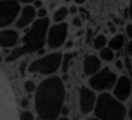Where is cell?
Listing matches in <instances>:
<instances>
[{
    "label": "cell",
    "instance_id": "cell-32",
    "mask_svg": "<svg viewBox=\"0 0 132 120\" xmlns=\"http://www.w3.org/2000/svg\"><path fill=\"white\" fill-rule=\"evenodd\" d=\"M61 114L63 115H67L69 114V109L67 107H63V109H62V111H61Z\"/></svg>",
    "mask_w": 132,
    "mask_h": 120
},
{
    "label": "cell",
    "instance_id": "cell-12",
    "mask_svg": "<svg viewBox=\"0 0 132 120\" xmlns=\"http://www.w3.org/2000/svg\"><path fill=\"white\" fill-rule=\"evenodd\" d=\"M36 10L32 6H26L22 11L20 18L16 22V27L23 28L33 22L36 17Z\"/></svg>",
    "mask_w": 132,
    "mask_h": 120
},
{
    "label": "cell",
    "instance_id": "cell-23",
    "mask_svg": "<svg viewBox=\"0 0 132 120\" xmlns=\"http://www.w3.org/2000/svg\"><path fill=\"white\" fill-rule=\"evenodd\" d=\"M72 23H73V26H77V27H81V25H82L80 17H74L73 20H72Z\"/></svg>",
    "mask_w": 132,
    "mask_h": 120
},
{
    "label": "cell",
    "instance_id": "cell-31",
    "mask_svg": "<svg viewBox=\"0 0 132 120\" xmlns=\"http://www.w3.org/2000/svg\"><path fill=\"white\" fill-rule=\"evenodd\" d=\"M128 12H129V18L132 20V0H130V4L128 7Z\"/></svg>",
    "mask_w": 132,
    "mask_h": 120
},
{
    "label": "cell",
    "instance_id": "cell-14",
    "mask_svg": "<svg viewBox=\"0 0 132 120\" xmlns=\"http://www.w3.org/2000/svg\"><path fill=\"white\" fill-rule=\"evenodd\" d=\"M125 37L122 34H117L108 42V45L112 51H120L125 45Z\"/></svg>",
    "mask_w": 132,
    "mask_h": 120
},
{
    "label": "cell",
    "instance_id": "cell-3",
    "mask_svg": "<svg viewBox=\"0 0 132 120\" xmlns=\"http://www.w3.org/2000/svg\"><path fill=\"white\" fill-rule=\"evenodd\" d=\"M95 115L99 120H124L126 108L121 101L109 93H102L97 97L95 105Z\"/></svg>",
    "mask_w": 132,
    "mask_h": 120
},
{
    "label": "cell",
    "instance_id": "cell-37",
    "mask_svg": "<svg viewBox=\"0 0 132 120\" xmlns=\"http://www.w3.org/2000/svg\"><path fill=\"white\" fill-rule=\"evenodd\" d=\"M129 117H130V119L132 120V103H131V106H130V109H129Z\"/></svg>",
    "mask_w": 132,
    "mask_h": 120
},
{
    "label": "cell",
    "instance_id": "cell-9",
    "mask_svg": "<svg viewBox=\"0 0 132 120\" xmlns=\"http://www.w3.org/2000/svg\"><path fill=\"white\" fill-rule=\"evenodd\" d=\"M131 94V82L127 76L119 77L113 87V95L119 101H126Z\"/></svg>",
    "mask_w": 132,
    "mask_h": 120
},
{
    "label": "cell",
    "instance_id": "cell-26",
    "mask_svg": "<svg viewBox=\"0 0 132 120\" xmlns=\"http://www.w3.org/2000/svg\"><path fill=\"white\" fill-rule=\"evenodd\" d=\"M108 26H109V30H110V32H111V33L114 34L115 32H116V26H115L113 23H111V22H109Z\"/></svg>",
    "mask_w": 132,
    "mask_h": 120
},
{
    "label": "cell",
    "instance_id": "cell-35",
    "mask_svg": "<svg viewBox=\"0 0 132 120\" xmlns=\"http://www.w3.org/2000/svg\"><path fill=\"white\" fill-rule=\"evenodd\" d=\"M72 45H73V42L70 41H69V42L67 43L66 47H67V48H70V47H72Z\"/></svg>",
    "mask_w": 132,
    "mask_h": 120
},
{
    "label": "cell",
    "instance_id": "cell-19",
    "mask_svg": "<svg viewBox=\"0 0 132 120\" xmlns=\"http://www.w3.org/2000/svg\"><path fill=\"white\" fill-rule=\"evenodd\" d=\"M24 89L26 92L32 93L36 90V84L33 81H26L24 84Z\"/></svg>",
    "mask_w": 132,
    "mask_h": 120
},
{
    "label": "cell",
    "instance_id": "cell-15",
    "mask_svg": "<svg viewBox=\"0 0 132 120\" xmlns=\"http://www.w3.org/2000/svg\"><path fill=\"white\" fill-rule=\"evenodd\" d=\"M108 41H107V38L103 35V34H99L97 35L93 41V46L96 50H102L106 47Z\"/></svg>",
    "mask_w": 132,
    "mask_h": 120
},
{
    "label": "cell",
    "instance_id": "cell-1",
    "mask_svg": "<svg viewBox=\"0 0 132 120\" xmlns=\"http://www.w3.org/2000/svg\"><path fill=\"white\" fill-rule=\"evenodd\" d=\"M66 90L59 77H51L39 84L35 95V106L40 120H55L61 114Z\"/></svg>",
    "mask_w": 132,
    "mask_h": 120
},
{
    "label": "cell",
    "instance_id": "cell-25",
    "mask_svg": "<svg viewBox=\"0 0 132 120\" xmlns=\"http://www.w3.org/2000/svg\"><path fill=\"white\" fill-rule=\"evenodd\" d=\"M92 37H93V30H92L91 28H88L86 32V43L90 42Z\"/></svg>",
    "mask_w": 132,
    "mask_h": 120
},
{
    "label": "cell",
    "instance_id": "cell-8",
    "mask_svg": "<svg viewBox=\"0 0 132 120\" xmlns=\"http://www.w3.org/2000/svg\"><path fill=\"white\" fill-rule=\"evenodd\" d=\"M68 36V23H59L50 28L47 35V43L52 49L61 47Z\"/></svg>",
    "mask_w": 132,
    "mask_h": 120
},
{
    "label": "cell",
    "instance_id": "cell-2",
    "mask_svg": "<svg viewBox=\"0 0 132 120\" xmlns=\"http://www.w3.org/2000/svg\"><path fill=\"white\" fill-rule=\"evenodd\" d=\"M50 20L47 17L35 21L23 37V45L14 49L6 58L7 62H12L24 54H32L35 52H41L47 39L48 27Z\"/></svg>",
    "mask_w": 132,
    "mask_h": 120
},
{
    "label": "cell",
    "instance_id": "cell-28",
    "mask_svg": "<svg viewBox=\"0 0 132 120\" xmlns=\"http://www.w3.org/2000/svg\"><path fill=\"white\" fill-rule=\"evenodd\" d=\"M21 105H22V107L23 108L27 107L28 105H29V101H28L27 99H23L22 101H21Z\"/></svg>",
    "mask_w": 132,
    "mask_h": 120
},
{
    "label": "cell",
    "instance_id": "cell-4",
    "mask_svg": "<svg viewBox=\"0 0 132 120\" xmlns=\"http://www.w3.org/2000/svg\"><path fill=\"white\" fill-rule=\"evenodd\" d=\"M62 60L63 56L60 53L48 54L31 63L28 68V71L31 73L38 72L41 74L54 73L62 65Z\"/></svg>",
    "mask_w": 132,
    "mask_h": 120
},
{
    "label": "cell",
    "instance_id": "cell-7",
    "mask_svg": "<svg viewBox=\"0 0 132 120\" xmlns=\"http://www.w3.org/2000/svg\"><path fill=\"white\" fill-rule=\"evenodd\" d=\"M20 12V4L16 0H0V27L12 23Z\"/></svg>",
    "mask_w": 132,
    "mask_h": 120
},
{
    "label": "cell",
    "instance_id": "cell-24",
    "mask_svg": "<svg viewBox=\"0 0 132 120\" xmlns=\"http://www.w3.org/2000/svg\"><path fill=\"white\" fill-rule=\"evenodd\" d=\"M80 12H81V16H82V17H84V19H89V18H90L89 12L84 8H81V9H80Z\"/></svg>",
    "mask_w": 132,
    "mask_h": 120
},
{
    "label": "cell",
    "instance_id": "cell-5",
    "mask_svg": "<svg viewBox=\"0 0 132 120\" xmlns=\"http://www.w3.org/2000/svg\"><path fill=\"white\" fill-rule=\"evenodd\" d=\"M0 120H16L12 93L0 75Z\"/></svg>",
    "mask_w": 132,
    "mask_h": 120
},
{
    "label": "cell",
    "instance_id": "cell-36",
    "mask_svg": "<svg viewBox=\"0 0 132 120\" xmlns=\"http://www.w3.org/2000/svg\"><path fill=\"white\" fill-rule=\"evenodd\" d=\"M74 1H75L77 4H84V3L85 2L86 0H74Z\"/></svg>",
    "mask_w": 132,
    "mask_h": 120
},
{
    "label": "cell",
    "instance_id": "cell-40",
    "mask_svg": "<svg viewBox=\"0 0 132 120\" xmlns=\"http://www.w3.org/2000/svg\"><path fill=\"white\" fill-rule=\"evenodd\" d=\"M66 1H67V2H69V0H66Z\"/></svg>",
    "mask_w": 132,
    "mask_h": 120
},
{
    "label": "cell",
    "instance_id": "cell-38",
    "mask_svg": "<svg viewBox=\"0 0 132 120\" xmlns=\"http://www.w3.org/2000/svg\"><path fill=\"white\" fill-rule=\"evenodd\" d=\"M56 120H69V118H67V117H60L58 118V119H56Z\"/></svg>",
    "mask_w": 132,
    "mask_h": 120
},
{
    "label": "cell",
    "instance_id": "cell-22",
    "mask_svg": "<svg viewBox=\"0 0 132 120\" xmlns=\"http://www.w3.org/2000/svg\"><path fill=\"white\" fill-rule=\"evenodd\" d=\"M46 15H47V10L44 8H40L38 11V16L39 17V19H43L46 18Z\"/></svg>",
    "mask_w": 132,
    "mask_h": 120
},
{
    "label": "cell",
    "instance_id": "cell-27",
    "mask_svg": "<svg viewBox=\"0 0 132 120\" xmlns=\"http://www.w3.org/2000/svg\"><path fill=\"white\" fill-rule=\"evenodd\" d=\"M127 54H128V55L132 57V39H130V41L127 43Z\"/></svg>",
    "mask_w": 132,
    "mask_h": 120
},
{
    "label": "cell",
    "instance_id": "cell-18",
    "mask_svg": "<svg viewBox=\"0 0 132 120\" xmlns=\"http://www.w3.org/2000/svg\"><path fill=\"white\" fill-rule=\"evenodd\" d=\"M75 54H66L63 56V60H62V71L67 72L69 68V64L70 61L72 60Z\"/></svg>",
    "mask_w": 132,
    "mask_h": 120
},
{
    "label": "cell",
    "instance_id": "cell-17",
    "mask_svg": "<svg viewBox=\"0 0 132 120\" xmlns=\"http://www.w3.org/2000/svg\"><path fill=\"white\" fill-rule=\"evenodd\" d=\"M69 10H68L67 7H62V8H60L59 10H57L55 11V13H54V15H53V20H54V22L58 23V22L63 21L64 19L67 17V15L69 14Z\"/></svg>",
    "mask_w": 132,
    "mask_h": 120
},
{
    "label": "cell",
    "instance_id": "cell-29",
    "mask_svg": "<svg viewBox=\"0 0 132 120\" xmlns=\"http://www.w3.org/2000/svg\"><path fill=\"white\" fill-rule=\"evenodd\" d=\"M69 12L72 13V14H75V13L78 12V8H77L76 6H71L70 8H69Z\"/></svg>",
    "mask_w": 132,
    "mask_h": 120
},
{
    "label": "cell",
    "instance_id": "cell-20",
    "mask_svg": "<svg viewBox=\"0 0 132 120\" xmlns=\"http://www.w3.org/2000/svg\"><path fill=\"white\" fill-rule=\"evenodd\" d=\"M20 120H34V116L30 112H23L21 115Z\"/></svg>",
    "mask_w": 132,
    "mask_h": 120
},
{
    "label": "cell",
    "instance_id": "cell-6",
    "mask_svg": "<svg viewBox=\"0 0 132 120\" xmlns=\"http://www.w3.org/2000/svg\"><path fill=\"white\" fill-rule=\"evenodd\" d=\"M117 80L118 79L116 74L112 71L109 67H105L104 69H100L97 73L90 77L89 84L94 90L105 91L114 87Z\"/></svg>",
    "mask_w": 132,
    "mask_h": 120
},
{
    "label": "cell",
    "instance_id": "cell-39",
    "mask_svg": "<svg viewBox=\"0 0 132 120\" xmlns=\"http://www.w3.org/2000/svg\"><path fill=\"white\" fill-rule=\"evenodd\" d=\"M87 120H99V119H97V118H89Z\"/></svg>",
    "mask_w": 132,
    "mask_h": 120
},
{
    "label": "cell",
    "instance_id": "cell-16",
    "mask_svg": "<svg viewBox=\"0 0 132 120\" xmlns=\"http://www.w3.org/2000/svg\"><path fill=\"white\" fill-rule=\"evenodd\" d=\"M99 56L104 61H112L114 59V51H112L110 47H105L104 49L99 51Z\"/></svg>",
    "mask_w": 132,
    "mask_h": 120
},
{
    "label": "cell",
    "instance_id": "cell-11",
    "mask_svg": "<svg viewBox=\"0 0 132 120\" xmlns=\"http://www.w3.org/2000/svg\"><path fill=\"white\" fill-rule=\"evenodd\" d=\"M101 69V60L97 55H87L84 60V72L85 75L93 76Z\"/></svg>",
    "mask_w": 132,
    "mask_h": 120
},
{
    "label": "cell",
    "instance_id": "cell-10",
    "mask_svg": "<svg viewBox=\"0 0 132 120\" xmlns=\"http://www.w3.org/2000/svg\"><path fill=\"white\" fill-rule=\"evenodd\" d=\"M80 108L81 113L88 114L93 109H95V105L97 102V97L95 93L85 86H81L80 88Z\"/></svg>",
    "mask_w": 132,
    "mask_h": 120
},
{
    "label": "cell",
    "instance_id": "cell-13",
    "mask_svg": "<svg viewBox=\"0 0 132 120\" xmlns=\"http://www.w3.org/2000/svg\"><path fill=\"white\" fill-rule=\"evenodd\" d=\"M18 33L15 30H5L0 32V47H11L18 41Z\"/></svg>",
    "mask_w": 132,
    "mask_h": 120
},
{
    "label": "cell",
    "instance_id": "cell-34",
    "mask_svg": "<svg viewBox=\"0 0 132 120\" xmlns=\"http://www.w3.org/2000/svg\"><path fill=\"white\" fill-rule=\"evenodd\" d=\"M18 1H21L23 3H30V2H36L37 0H18Z\"/></svg>",
    "mask_w": 132,
    "mask_h": 120
},
{
    "label": "cell",
    "instance_id": "cell-21",
    "mask_svg": "<svg viewBox=\"0 0 132 120\" xmlns=\"http://www.w3.org/2000/svg\"><path fill=\"white\" fill-rule=\"evenodd\" d=\"M126 33H127V37L130 39H132V23L127 25V26H126Z\"/></svg>",
    "mask_w": 132,
    "mask_h": 120
},
{
    "label": "cell",
    "instance_id": "cell-30",
    "mask_svg": "<svg viewBox=\"0 0 132 120\" xmlns=\"http://www.w3.org/2000/svg\"><path fill=\"white\" fill-rule=\"evenodd\" d=\"M115 66H116L117 69H123V62L121 60H117L116 63H115Z\"/></svg>",
    "mask_w": 132,
    "mask_h": 120
},
{
    "label": "cell",
    "instance_id": "cell-33",
    "mask_svg": "<svg viewBox=\"0 0 132 120\" xmlns=\"http://www.w3.org/2000/svg\"><path fill=\"white\" fill-rule=\"evenodd\" d=\"M41 5H42V2H41L40 0H37L35 2V7H37V8H40Z\"/></svg>",
    "mask_w": 132,
    "mask_h": 120
}]
</instances>
